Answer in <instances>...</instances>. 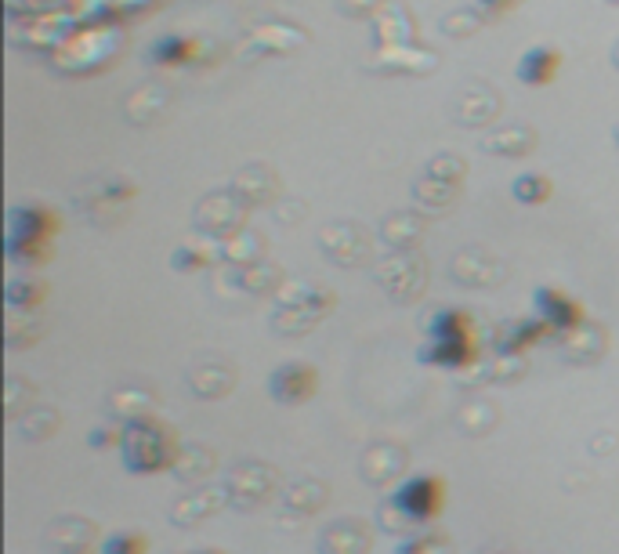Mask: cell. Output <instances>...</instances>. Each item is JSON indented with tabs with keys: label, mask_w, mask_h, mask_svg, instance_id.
Instances as JSON below:
<instances>
[{
	"label": "cell",
	"mask_w": 619,
	"mask_h": 554,
	"mask_svg": "<svg viewBox=\"0 0 619 554\" xmlns=\"http://www.w3.org/2000/svg\"><path fill=\"white\" fill-rule=\"evenodd\" d=\"M478 341L475 326L460 308H439L428 319V341L417 352L424 366H439V370H464L475 363Z\"/></svg>",
	"instance_id": "6da1fadb"
},
{
	"label": "cell",
	"mask_w": 619,
	"mask_h": 554,
	"mask_svg": "<svg viewBox=\"0 0 619 554\" xmlns=\"http://www.w3.org/2000/svg\"><path fill=\"white\" fill-rule=\"evenodd\" d=\"M120 449H124V468L131 475H156L178 460L174 431L153 417H138L127 428H120Z\"/></svg>",
	"instance_id": "7a4b0ae2"
},
{
	"label": "cell",
	"mask_w": 619,
	"mask_h": 554,
	"mask_svg": "<svg viewBox=\"0 0 619 554\" xmlns=\"http://www.w3.org/2000/svg\"><path fill=\"white\" fill-rule=\"evenodd\" d=\"M8 229V254L15 261H44L48 243L58 232V221L48 207H15Z\"/></svg>",
	"instance_id": "3957f363"
},
{
	"label": "cell",
	"mask_w": 619,
	"mask_h": 554,
	"mask_svg": "<svg viewBox=\"0 0 619 554\" xmlns=\"http://www.w3.org/2000/svg\"><path fill=\"white\" fill-rule=\"evenodd\" d=\"M391 504L399 507L406 522L424 526V522L442 515V507H446V482L439 475H413L395 489Z\"/></svg>",
	"instance_id": "277c9868"
},
{
	"label": "cell",
	"mask_w": 619,
	"mask_h": 554,
	"mask_svg": "<svg viewBox=\"0 0 619 554\" xmlns=\"http://www.w3.org/2000/svg\"><path fill=\"white\" fill-rule=\"evenodd\" d=\"M533 305H536V319H543L551 334H569V330H576L583 323V305L572 301L558 287H540L533 297Z\"/></svg>",
	"instance_id": "5b68a950"
},
{
	"label": "cell",
	"mask_w": 619,
	"mask_h": 554,
	"mask_svg": "<svg viewBox=\"0 0 619 554\" xmlns=\"http://www.w3.org/2000/svg\"><path fill=\"white\" fill-rule=\"evenodd\" d=\"M319 388V377L308 363H286L272 373L268 381V392L276 402H308L312 392Z\"/></svg>",
	"instance_id": "8992f818"
},
{
	"label": "cell",
	"mask_w": 619,
	"mask_h": 554,
	"mask_svg": "<svg viewBox=\"0 0 619 554\" xmlns=\"http://www.w3.org/2000/svg\"><path fill=\"white\" fill-rule=\"evenodd\" d=\"M413 37H417V26H413L410 8L391 0V4H384V11L373 15V40L381 48H406Z\"/></svg>",
	"instance_id": "52a82bcc"
},
{
	"label": "cell",
	"mask_w": 619,
	"mask_h": 554,
	"mask_svg": "<svg viewBox=\"0 0 619 554\" xmlns=\"http://www.w3.org/2000/svg\"><path fill=\"white\" fill-rule=\"evenodd\" d=\"M547 334H551V330H547L543 319H515V323H507L496 330V348L507 355L522 352V348H529V344L543 341Z\"/></svg>",
	"instance_id": "ba28073f"
},
{
	"label": "cell",
	"mask_w": 619,
	"mask_h": 554,
	"mask_svg": "<svg viewBox=\"0 0 619 554\" xmlns=\"http://www.w3.org/2000/svg\"><path fill=\"white\" fill-rule=\"evenodd\" d=\"M558 66H562V55L554 48H533V51H525L522 62H518V77L529 87H543L554 80Z\"/></svg>",
	"instance_id": "9c48e42d"
},
{
	"label": "cell",
	"mask_w": 619,
	"mask_h": 554,
	"mask_svg": "<svg viewBox=\"0 0 619 554\" xmlns=\"http://www.w3.org/2000/svg\"><path fill=\"white\" fill-rule=\"evenodd\" d=\"M457 106H460L457 120H464V124H486V120H493L500 113V95L489 91V87H467Z\"/></svg>",
	"instance_id": "30bf717a"
},
{
	"label": "cell",
	"mask_w": 619,
	"mask_h": 554,
	"mask_svg": "<svg viewBox=\"0 0 619 554\" xmlns=\"http://www.w3.org/2000/svg\"><path fill=\"white\" fill-rule=\"evenodd\" d=\"M377 69H388V73H424V69H431V66H439V58L431 55V51H424V48H384V55L373 62Z\"/></svg>",
	"instance_id": "8fae6325"
},
{
	"label": "cell",
	"mask_w": 619,
	"mask_h": 554,
	"mask_svg": "<svg viewBox=\"0 0 619 554\" xmlns=\"http://www.w3.org/2000/svg\"><path fill=\"white\" fill-rule=\"evenodd\" d=\"M486 149L489 153H500V156H522L533 149V131H529V127H507V131L489 138Z\"/></svg>",
	"instance_id": "7c38bea8"
},
{
	"label": "cell",
	"mask_w": 619,
	"mask_h": 554,
	"mask_svg": "<svg viewBox=\"0 0 619 554\" xmlns=\"http://www.w3.org/2000/svg\"><path fill=\"white\" fill-rule=\"evenodd\" d=\"M196 55V44H192L189 37H163L153 44V62H160V66H181V62H189V58Z\"/></svg>",
	"instance_id": "4fadbf2b"
},
{
	"label": "cell",
	"mask_w": 619,
	"mask_h": 554,
	"mask_svg": "<svg viewBox=\"0 0 619 554\" xmlns=\"http://www.w3.org/2000/svg\"><path fill=\"white\" fill-rule=\"evenodd\" d=\"M511 192H515L518 203H547L551 200V182L543 178V174H522V178H515V185H511Z\"/></svg>",
	"instance_id": "5bb4252c"
},
{
	"label": "cell",
	"mask_w": 619,
	"mask_h": 554,
	"mask_svg": "<svg viewBox=\"0 0 619 554\" xmlns=\"http://www.w3.org/2000/svg\"><path fill=\"white\" fill-rule=\"evenodd\" d=\"M149 551V536L145 533H116L102 544V554H145Z\"/></svg>",
	"instance_id": "9a60e30c"
},
{
	"label": "cell",
	"mask_w": 619,
	"mask_h": 554,
	"mask_svg": "<svg viewBox=\"0 0 619 554\" xmlns=\"http://www.w3.org/2000/svg\"><path fill=\"white\" fill-rule=\"evenodd\" d=\"M384 0H341L337 8L344 11V15H355V19H366V15H377V8H381Z\"/></svg>",
	"instance_id": "2e32d148"
},
{
	"label": "cell",
	"mask_w": 619,
	"mask_h": 554,
	"mask_svg": "<svg viewBox=\"0 0 619 554\" xmlns=\"http://www.w3.org/2000/svg\"><path fill=\"white\" fill-rule=\"evenodd\" d=\"M511 4H518V0H478L475 8H478V15L489 22V19H496V15H504Z\"/></svg>",
	"instance_id": "e0dca14e"
},
{
	"label": "cell",
	"mask_w": 619,
	"mask_h": 554,
	"mask_svg": "<svg viewBox=\"0 0 619 554\" xmlns=\"http://www.w3.org/2000/svg\"><path fill=\"white\" fill-rule=\"evenodd\" d=\"M116 439H120V431L109 428V431H95V435H91V439H87V442H91V446H95V449H105V446H109V442H113V446H116Z\"/></svg>",
	"instance_id": "ac0fdd59"
},
{
	"label": "cell",
	"mask_w": 619,
	"mask_h": 554,
	"mask_svg": "<svg viewBox=\"0 0 619 554\" xmlns=\"http://www.w3.org/2000/svg\"><path fill=\"white\" fill-rule=\"evenodd\" d=\"M612 62L619 66V40H616V48H612Z\"/></svg>",
	"instance_id": "d6986e66"
},
{
	"label": "cell",
	"mask_w": 619,
	"mask_h": 554,
	"mask_svg": "<svg viewBox=\"0 0 619 554\" xmlns=\"http://www.w3.org/2000/svg\"><path fill=\"white\" fill-rule=\"evenodd\" d=\"M616 145H619V124H616Z\"/></svg>",
	"instance_id": "ffe728a7"
},
{
	"label": "cell",
	"mask_w": 619,
	"mask_h": 554,
	"mask_svg": "<svg viewBox=\"0 0 619 554\" xmlns=\"http://www.w3.org/2000/svg\"><path fill=\"white\" fill-rule=\"evenodd\" d=\"M200 554H218V551H200Z\"/></svg>",
	"instance_id": "44dd1931"
},
{
	"label": "cell",
	"mask_w": 619,
	"mask_h": 554,
	"mask_svg": "<svg viewBox=\"0 0 619 554\" xmlns=\"http://www.w3.org/2000/svg\"><path fill=\"white\" fill-rule=\"evenodd\" d=\"M616 4H619V0H616Z\"/></svg>",
	"instance_id": "7402d4cb"
}]
</instances>
